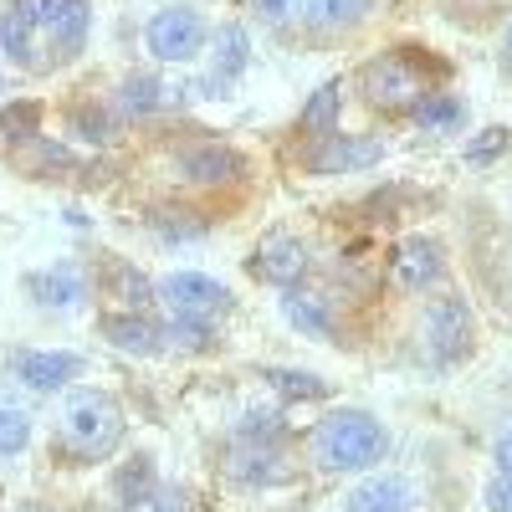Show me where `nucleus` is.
I'll list each match as a JSON object with an SVG mask.
<instances>
[{
  "label": "nucleus",
  "mask_w": 512,
  "mask_h": 512,
  "mask_svg": "<svg viewBox=\"0 0 512 512\" xmlns=\"http://www.w3.org/2000/svg\"><path fill=\"white\" fill-rule=\"evenodd\" d=\"M472 338H477V323L461 297H431L425 303V349L441 364H456L472 354Z\"/></svg>",
  "instance_id": "7"
},
{
  "label": "nucleus",
  "mask_w": 512,
  "mask_h": 512,
  "mask_svg": "<svg viewBox=\"0 0 512 512\" xmlns=\"http://www.w3.org/2000/svg\"><path fill=\"white\" fill-rule=\"evenodd\" d=\"M507 144H512V134H507V128H482V139H472V144H466V164H487V159L507 154Z\"/></svg>",
  "instance_id": "27"
},
{
  "label": "nucleus",
  "mask_w": 512,
  "mask_h": 512,
  "mask_svg": "<svg viewBox=\"0 0 512 512\" xmlns=\"http://www.w3.org/2000/svg\"><path fill=\"white\" fill-rule=\"evenodd\" d=\"M36 123H41L36 103H11L6 113H0V134L6 139H36Z\"/></svg>",
  "instance_id": "26"
},
{
  "label": "nucleus",
  "mask_w": 512,
  "mask_h": 512,
  "mask_svg": "<svg viewBox=\"0 0 512 512\" xmlns=\"http://www.w3.org/2000/svg\"><path fill=\"white\" fill-rule=\"evenodd\" d=\"M175 169L190 185H236L246 175V159L231 144H195V149L175 154Z\"/></svg>",
  "instance_id": "10"
},
{
  "label": "nucleus",
  "mask_w": 512,
  "mask_h": 512,
  "mask_svg": "<svg viewBox=\"0 0 512 512\" xmlns=\"http://www.w3.org/2000/svg\"><path fill=\"white\" fill-rule=\"evenodd\" d=\"M93 31V0H11L0 16V52L21 72L67 67Z\"/></svg>",
  "instance_id": "1"
},
{
  "label": "nucleus",
  "mask_w": 512,
  "mask_h": 512,
  "mask_svg": "<svg viewBox=\"0 0 512 512\" xmlns=\"http://www.w3.org/2000/svg\"><path fill=\"white\" fill-rule=\"evenodd\" d=\"M384 451H390V436L369 410H333L308 436V456L323 472H364V466L384 461Z\"/></svg>",
  "instance_id": "2"
},
{
  "label": "nucleus",
  "mask_w": 512,
  "mask_h": 512,
  "mask_svg": "<svg viewBox=\"0 0 512 512\" xmlns=\"http://www.w3.org/2000/svg\"><path fill=\"white\" fill-rule=\"evenodd\" d=\"M31 446V410L16 400H0V456H21Z\"/></svg>",
  "instance_id": "23"
},
{
  "label": "nucleus",
  "mask_w": 512,
  "mask_h": 512,
  "mask_svg": "<svg viewBox=\"0 0 512 512\" xmlns=\"http://www.w3.org/2000/svg\"><path fill=\"white\" fill-rule=\"evenodd\" d=\"M72 128H77L82 139H93V144H103V139H108V123H103V113H88V108H77V113H72Z\"/></svg>",
  "instance_id": "30"
},
{
  "label": "nucleus",
  "mask_w": 512,
  "mask_h": 512,
  "mask_svg": "<svg viewBox=\"0 0 512 512\" xmlns=\"http://www.w3.org/2000/svg\"><path fill=\"white\" fill-rule=\"evenodd\" d=\"M154 292L169 308V318H180V323H216L231 308V287L205 272H169Z\"/></svg>",
  "instance_id": "4"
},
{
  "label": "nucleus",
  "mask_w": 512,
  "mask_h": 512,
  "mask_svg": "<svg viewBox=\"0 0 512 512\" xmlns=\"http://www.w3.org/2000/svg\"><path fill=\"white\" fill-rule=\"evenodd\" d=\"M267 384L282 390V395H292V400H323L328 395V384L308 369H267Z\"/></svg>",
  "instance_id": "24"
},
{
  "label": "nucleus",
  "mask_w": 512,
  "mask_h": 512,
  "mask_svg": "<svg viewBox=\"0 0 512 512\" xmlns=\"http://www.w3.org/2000/svg\"><path fill=\"white\" fill-rule=\"evenodd\" d=\"M31 292H36L41 308L67 313V308H77L82 297H88V277H82V267H72V262H57V267H47L41 277H31Z\"/></svg>",
  "instance_id": "15"
},
{
  "label": "nucleus",
  "mask_w": 512,
  "mask_h": 512,
  "mask_svg": "<svg viewBox=\"0 0 512 512\" xmlns=\"http://www.w3.org/2000/svg\"><path fill=\"white\" fill-rule=\"evenodd\" d=\"M507 52H512V26H507Z\"/></svg>",
  "instance_id": "33"
},
{
  "label": "nucleus",
  "mask_w": 512,
  "mask_h": 512,
  "mask_svg": "<svg viewBox=\"0 0 512 512\" xmlns=\"http://www.w3.org/2000/svg\"><path fill=\"white\" fill-rule=\"evenodd\" d=\"M441 272H446L441 241H431V236H405V241L395 246V277H400V287L425 292V287L441 282Z\"/></svg>",
  "instance_id": "12"
},
{
  "label": "nucleus",
  "mask_w": 512,
  "mask_h": 512,
  "mask_svg": "<svg viewBox=\"0 0 512 512\" xmlns=\"http://www.w3.org/2000/svg\"><path fill=\"white\" fill-rule=\"evenodd\" d=\"M369 6L374 0H308L297 21H303L308 31H349L369 16Z\"/></svg>",
  "instance_id": "19"
},
{
  "label": "nucleus",
  "mask_w": 512,
  "mask_h": 512,
  "mask_svg": "<svg viewBox=\"0 0 512 512\" xmlns=\"http://www.w3.org/2000/svg\"><path fill=\"white\" fill-rule=\"evenodd\" d=\"M410 113H415V123L425 128V134H446V128H461L466 123V103L456 93H425Z\"/></svg>",
  "instance_id": "22"
},
{
  "label": "nucleus",
  "mask_w": 512,
  "mask_h": 512,
  "mask_svg": "<svg viewBox=\"0 0 512 512\" xmlns=\"http://www.w3.org/2000/svg\"><path fill=\"white\" fill-rule=\"evenodd\" d=\"M338 113H344V82H323V88L308 98V108L303 113H297V123H303V134H333V128H338Z\"/></svg>",
  "instance_id": "20"
},
{
  "label": "nucleus",
  "mask_w": 512,
  "mask_h": 512,
  "mask_svg": "<svg viewBox=\"0 0 512 512\" xmlns=\"http://www.w3.org/2000/svg\"><path fill=\"white\" fill-rule=\"evenodd\" d=\"M246 62H251V36H246V26H221L216 31V52H210V88H231V82L246 72Z\"/></svg>",
  "instance_id": "16"
},
{
  "label": "nucleus",
  "mask_w": 512,
  "mask_h": 512,
  "mask_svg": "<svg viewBox=\"0 0 512 512\" xmlns=\"http://www.w3.org/2000/svg\"><path fill=\"white\" fill-rule=\"evenodd\" d=\"M364 98L379 113H405V108H415L425 98V77H420V67L410 57L390 52V57H379V62L364 67Z\"/></svg>",
  "instance_id": "6"
},
{
  "label": "nucleus",
  "mask_w": 512,
  "mask_h": 512,
  "mask_svg": "<svg viewBox=\"0 0 512 512\" xmlns=\"http://www.w3.org/2000/svg\"><path fill=\"white\" fill-rule=\"evenodd\" d=\"M251 272L277 282V287H297V277L308 272V246L297 241L292 231H272V236H262V246H256Z\"/></svg>",
  "instance_id": "11"
},
{
  "label": "nucleus",
  "mask_w": 512,
  "mask_h": 512,
  "mask_svg": "<svg viewBox=\"0 0 512 512\" xmlns=\"http://www.w3.org/2000/svg\"><path fill=\"white\" fill-rule=\"evenodd\" d=\"M98 328H103V338H108L118 354H139V359H149V354L164 349V344H159V328H154L144 313H108Z\"/></svg>",
  "instance_id": "17"
},
{
  "label": "nucleus",
  "mask_w": 512,
  "mask_h": 512,
  "mask_svg": "<svg viewBox=\"0 0 512 512\" xmlns=\"http://www.w3.org/2000/svg\"><path fill=\"white\" fill-rule=\"evenodd\" d=\"M123 441V410L103 390H77L62 410V446L77 461H103Z\"/></svg>",
  "instance_id": "3"
},
{
  "label": "nucleus",
  "mask_w": 512,
  "mask_h": 512,
  "mask_svg": "<svg viewBox=\"0 0 512 512\" xmlns=\"http://www.w3.org/2000/svg\"><path fill=\"white\" fill-rule=\"evenodd\" d=\"M108 292L123 303V313H144L154 297H159L154 282H149L139 267H128V262H113V267H108Z\"/></svg>",
  "instance_id": "21"
},
{
  "label": "nucleus",
  "mask_w": 512,
  "mask_h": 512,
  "mask_svg": "<svg viewBox=\"0 0 512 512\" xmlns=\"http://www.w3.org/2000/svg\"><path fill=\"white\" fill-rule=\"evenodd\" d=\"M154 502H159L154 512H185V492H180V487H159Z\"/></svg>",
  "instance_id": "31"
},
{
  "label": "nucleus",
  "mask_w": 512,
  "mask_h": 512,
  "mask_svg": "<svg viewBox=\"0 0 512 512\" xmlns=\"http://www.w3.org/2000/svg\"><path fill=\"white\" fill-rule=\"evenodd\" d=\"M267 461H277L267 446H256V451H241L236 461H231V472L241 477V482H282V466H267Z\"/></svg>",
  "instance_id": "25"
},
{
  "label": "nucleus",
  "mask_w": 512,
  "mask_h": 512,
  "mask_svg": "<svg viewBox=\"0 0 512 512\" xmlns=\"http://www.w3.org/2000/svg\"><path fill=\"white\" fill-rule=\"evenodd\" d=\"M492 461H497V472H512V425L497 436V446H492Z\"/></svg>",
  "instance_id": "32"
},
{
  "label": "nucleus",
  "mask_w": 512,
  "mask_h": 512,
  "mask_svg": "<svg viewBox=\"0 0 512 512\" xmlns=\"http://www.w3.org/2000/svg\"><path fill=\"white\" fill-rule=\"evenodd\" d=\"M205 21L195 6H164L149 16L144 26V47L159 57V62H195L205 52Z\"/></svg>",
  "instance_id": "5"
},
{
  "label": "nucleus",
  "mask_w": 512,
  "mask_h": 512,
  "mask_svg": "<svg viewBox=\"0 0 512 512\" xmlns=\"http://www.w3.org/2000/svg\"><path fill=\"white\" fill-rule=\"evenodd\" d=\"M344 512H415V487L395 472H374L344 497Z\"/></svg>",
  "instance_id": "13"
},
{
  "label": "nucleus",
  "mask_w": 512,
  "mask_h": 512,
  "mask_svg": "<svg viewBox=\"0 0 512 512\" xmlns=\"http://www.w3.org/2000/svg\"><path fill=\"white\" fill-rule=\"evenodd\" d=\"M303 6H308V0H251V11L262 16L267 26H287V21H297V16H303Z\"/></svg>",
  "instance_id": "28"
},
{
  "label": "nucleus",
  "mask_w": 512,
  "mask_h": 512,
  "mask_svg": "<svg viewBox=\"0 0 512 512\" xmlns=\"http://www.w3.org/2000/svg\"><path fill=\"white\" fill-rule=\"evenodd\" d=\"M277 313H282L297 333H303V338H328V333H333V308H328V297H318V292L282 287Z\"/></svg>",
  "instance_id": "14"
},
{
  "label": "nucleus",
  "mask_w": 512,
  "mask_h": 512,
  "mask_svg": "<svg viewBox=\"0 0 512 512\" xmlns=\"http://www.w3.org/2000/svg\"><path fill=\"white\" fill-rule=\"evenodd\" d=\"M384 159V144L379 139H354V134H318L313 149L303 154L308 175H354V169H369Z\"/></svg>",
  "instance_id": "8"
},
{
  "label": "nucleus",
  "mask_w": 512,
  "mask_h": 512,
  "mask_svg": "<svg viewBox=\"0 0 512 512\" xmlns=\"http://www.w3.org/2000/svg\"><path fill=\"white\" fill-rule=\"evenodd\" d=\"M11 374L36 395H57L82 374V359L67 349H16L11 354Z\"/></svg>",
  "instance_id": "9"
},
{
  "label": "nucleus",
  "mask_w": 512,
  "mask_h": 512,
  "mask_svg": "<svg viewBox=\"0 0 512 512\" xmlns=\"http://www.w3.org/2000/svg\"><path fill=\"white\" fill-rule=\"evenodd\" d=\"M482 502L492 512H512V472H497L487 487H482Z\"/></svg>",
  "instance_id": "29"
},
{
  "label": "nucleus",
  "mask_w": 512,
  "mask_h": 512,
  "mask_svg": "<svg viewBox=\"0 0 512 512\" xmlns=\"http://www.w3.org/2000/svg\"><path fill=\"white\" fill-rule=\"evenodd\" d=\"M118 113L123 118H149V113H159V108H169V88L159 77H144V72H134V77H123L118 82Z\"/></svg>",
  "instance_id": "18"
}]
</instances>
